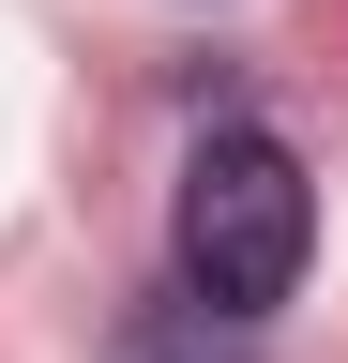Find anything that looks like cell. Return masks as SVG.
I'll return each mask as SVG.
<instances>
[{
  "label": "cell",
  "mask_w": 348,
  "mask_h": 363,
  "mask_svg": "<svg viewBox=\"0 0 348 363\" xmlns=\"http://www.w3.org/2000/svg\"><path fill=\"white\" fill-rule=\"evenodd\" d=\"M303 242H318V182H303L288 136L257 121H212L197 167H182V288L228 303V318H273L303 288Z\"/></svg>",
  "instance_id": "obj_1"
}]
</instances>
